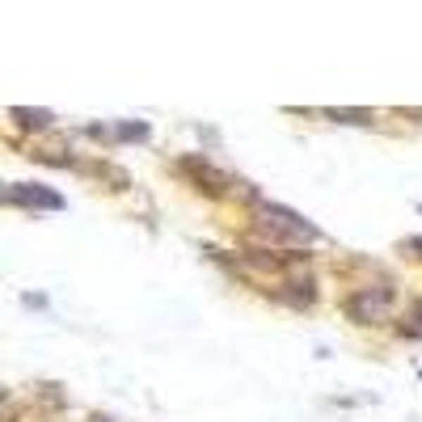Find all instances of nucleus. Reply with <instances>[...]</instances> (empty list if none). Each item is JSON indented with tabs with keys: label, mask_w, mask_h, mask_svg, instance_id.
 <instances>
[{
	"label": "nucleus",
	"mask_w": 422,
	"mask_h": 422,
	"mask_svg": "<svg viewBox=\"0 0 422 422\" xmlns=\"http://www.w3.org/2000/svg\"><path fill=\"white\" fill-rule=\"evenodd\" d=\"M13 199H30V203H38V207H63V199H59V194H46V190H13Z\"/></svg>",
	"instance_id": "1"
}]
</instances>
